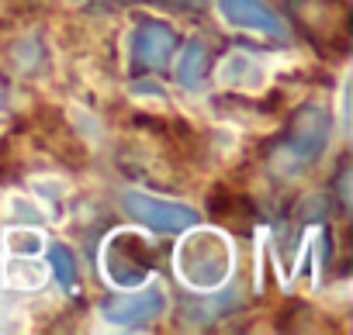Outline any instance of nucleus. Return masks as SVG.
Returning a JSON list of instances; mask_svg holds the SVG:
<instances>
[{"instance_id": "obj_7", "label": "nucleus", "mask_w": 353, "mask_h": 335, "mask_svg": "<svg viewBox=\"0 0 353 335\" xmlns=\"http://www.w3.org/2000/svg\"><path fill=\"white\" fill-rule=\"evenodd\" d=\"M219 14L236 32H250V35H263V39H277V42L288 39V28L263 0H219Z\"/></svg>"}, {"instance_id": "obj_10", "label": "nucleus", "mask_w": 353, "mask_h": 335, "mask_svg": "<svg viewBox=\"0 0 353 335\" xmlns=\"http://www.w3.org/2000/svg\"><path fill=\"white\" fill-rule=\"evenodd\" d=\"M49 270L63 287H77V259L66 246H49Z\"/></svg>"}, {"instance_id": "obj_4", "label": "nucleus", "mask_w": 353, "mask_h": 335, "mask_svg": "<svg viewBox=\"0 0 353 335\" xmlns=\"http://www.w3.org/2000/svg\"><path fill=\"white\" fill-rule=\"evenodd\" d=\"M125 211L132 218H139L156 235H176V232H188L191 225H198L194 208H188L181 201H166V197L145 194V191H128L125 194Z\"/></svg>"}, {"instance_id": "obj_1", "label": "nucleus", "mask_w": 353, "mask_h": 335, "mask_svg": "<svg viewBox=\"0 0 353 335\" xmlns=\"http://www.w3.org/2000/svg\"><path fill=\"white\" fill-rule=\"evenodd\" d=\"M229 270H232V246L225 242V235L191 225V235H184L181 249H176V273H181V280L191 290L212 294L215 287L225 283Z\"/></svg>"}, {"instance_id": "obj_5", "label": "nucleus", "mask_w": 353, "mask_h": 335, "mask_svg": "<svg viewBox=\"0 0 353 335\" xmlns=\"http://www.w3.org/2000/svg\"><path fill=\"white\" fill-rule=\"evenodd\" d=\"M329 145V114L315 104H308L294 128H291V138L284 142V162H288V170H305V166H312Z\"/></svg>"}, {"instance_id": "obj_11", "label": "nucleus", "mask_w": 353, "mask_h": 335, "mask_svg": "<svg viewBox=\"0 0 353 335\" xmlns=\"http://www.w3.org/2000/svg\"><path fill=\"white\" fill-rule=\"evenodd\" d=\"M8 280H11V283H18L21 290H35V287H42L46 270H42L35 259H14V263H11V270H8Z\"/></svg>"}, {"instance_id": "obj_8", "label": "nucleus", "mask_w": 353, "mask_h": 335, "mask_svg": "<svg viewBox=\"0 0 353 335\" xmlns=\"http://www.w3.org/2000/svg\"><path fill=\"white\" fill-rule=\"evenodd\" d=\"M219 83L232 87V90H243V94H253L267 83V63L256 59L253 52H232L219 66Z\"/></svg>"}, {"instance_id": "obj_6", "label": "nucleus", "mask_w": 353, "mask_h": 335, "mask_svg": "<svg viewBox=\"0 0 353 335\" xmlns=\"http://www.w3.org/2000/svg\"><path fill=\"white\" fill-rule=\"evenodd\" d=\"M176 49V35L163 21H139L128 32V63L135 69H163Z\"/></svg>"}, {"instance_id": "obj_9", "label": "nucleus", "mask_w": 353, "mask_h": 335, "mask_svg": "<svg viewBox=\"0 0 353 335\" xmlns=\"http://www.w3.org/2000/svg\"><path fill=\"white\" fill-rule=\"evenodd\" d=\"M208 80V49L201 42H188V49L176 59V83L184 90H201Z\"/></svg>"}, {"instance_id": "obj_3", "label": "nucleus", "mask_w": 353, "mask_h": 335, "mask_svg": "<svg viewBox=\"0 0 353 335\" xmlns=\"http://www.w3.org/2000/svg\"><path fill=\"white\" fill-rule=\"evenodd\" d=\"M166 311V290L163 283H152V287H135V290H125V294H114L101 304V318L118 325V328H145L152 325L156 318H163Z\"/></svg>"}, {"instance_id": "obj_2", "label": "nucleus", "mask_w": 353, "mask_h": 335, "mask_svg": "<svg viewBox=\"0 0 353 335\" xmlns=\"http://www.w3.org/2000/svg\"><path fill=\"white\" fill-rule=\"evenodd\" d=\"M152 263H156V242L139 235V232H118L101 252V266L111 287L118 290H135L152 280Z\"/></svg>"}]
</instances>
